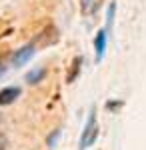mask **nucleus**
<instances>
[{"label":"nucleus","instance_id":"nucleus-12","mask_svg":"<svg viewBox=\"0 0 146 150\" xmlns=\"http://www.w3.org/2000/svg\"><path fill=\"white\" fill-rule=\"evenodd\" d=\"M6 146H8V138L0 132V150H6Z\"/></svg>","mask_w":146,"mask_h":150},{"label":"nucleus","instance_id":"nucleus-8","mask_svg":"<svg viewBox=\"0 0 146 150\" xmlns=\"http://www.w3.org/2000/svg\"><path fill=\"white\" fill-rule=\"evenodd\" d=\"M114 14H116V2H110V6H108V12H106V32H108V28H112Z\"/></svg>","mask_w":146,"mask_h":150},{"label":"nucleus","instance_id":"nucleus-1","mask_svg":"<svg viewBox=\"0 0 146 150\" xmlns=\"http://www.w3.org/2000/svg\"><path fill=\"white\" fill-rule=\"evenodd\" d=\"M96 138H98V122H96V108H92L88 120H86V126L82 130V136H80V148H90L96 142Z\"/></svg>","mask_w":146,"mask_h":150},{"label":"nucleus","instance_id":"nucleus-11","mask_svg":"<svg viewBox=\"0 0 146 150\" xmlns=\"http://www.w3.org/2000/svg\"><path fill=\"white\" fill-rule=\"evenodd\" d=\"M90 4H92V0H80V8H82V12H88Z\"/></svg>","mask_w":146,"mask_h":150},{"label":"nucleus","instance_id":"nucleus-13","mask_svg":"<svg viewBox=\"0 0 146 150\" xmlns=\"http://www.w3.org/2000/svg\"><path fill=\"white\" fill-rule=\"evenodd\" d=\"M0 120H2V114H0Z\"/></svg>","mask_w":146,"mask_h":150},{"label":"nucleus","instance_id":"nucleus-3","mask_svg":"<svg viewBox=\"0 0 146 150\" xmlns=\"http://www.w3.org/2000/svg\"><path fill=\"white\" fill-rule=\"evenodd\" d=\"M58 40V28L56 26H46V30H42L40 34H36L32 42L34 44H40V46H48V44H54Z\"/></svg>","mask_w":146,"mask_h":150},{"label":"nucleus","instance_id":"nucleus-7","mask_svg":"<svg viewBox=\"0 0 146 150\" xmlns=\"http://www.w3.org/2000/svg\"><path fill=\"white\" fill-rule=\"evenodd\" d=\"M46 72H48V70H46L44 66H40V68H36V70H30V72L24 76V80L28 82V84H38V82H42L46 78Z\"/></svg>","mask_w":146,"mask_h":150},{"label":"nucleus","instance_id":"nucleus-2","mask_svg":"<svg viewBox=\"0 0 146 150\" xmlns=\"http://www.w3.org/2000/svg\"><path fill=\"white\" fill-rule=\"evenodd\" d=\"M34 52H36V44H34V42L24 44L22 48H18V50L12 54V66H14V68L24 66L26 62H30V58L34 56Z\"/></svg>","mask_w":146,"mask_h":150},{"label":"nucleus","instance_id":"nucleus-10","mask_svg":"<svg viewBox=\"0 0 146 150\" xmlns=\"http://www.w3.org/2000/svg\"><path fill=\"white\" fill-rule=\"evenodd\" d=\"M58 134H60V130H54V132H52V134L48 136V146H54V142H56Z\"/></svg>","mask_w":146,"mask_h":150},{"label":"nucleus","instance_id":"nucleus-9","mask_svg":"<svg viewBox=\"0 0 146 150\" xmlns=\"http://www.w3.org/2000/svg\"><path fill=\"white\" fill-rule=\"evenodd\" d=\"M122 106V100H114V102H106V108L108 110H118Z\"/></svg>","mask_w":146,"mask_h":150},{"label":"nucleus","instance_id":"nucleus-6","mask_svg":"<svg viewBox=\"0 0 146 150\" xmlns=\"http://www.w3.org/2000/svg\"><path fill=\"white\" fill-rule=\"evenodd\" d=\"M80 70H82V56H74L72 62H70V68H68L66 74V84H72L80 76Z\"/></svg>","mask_w":146,"mask_h":150},{"label":"nucleus","instance_id":"nucleus-4","mask_svg":"<svg viewBox=\"0 0 146 150\" xmlns=\"http://www.w3.org/2000/svg\"><path fill=\"white\" fill-rule=\"evenodd\" d=\"M106 40H108V32H106V28L98 30L96 36H94V50H96V60H98V62L104 58V52H106Z\"/></svg>","mask_w":146,"mask_h":150},{"label":"nucleus","instance_id":"nucleus-5","mask_svg":"<svg viewBox=\"0 0 146 150\" xmlns=\"http://www.w3.org/2000/svg\"><path fill=\"white\" fill-rule=\"evenodd\" d=\"M20 88L18 86H8V88H2L0 90V106H8V104H12L18 96H20Z\"/></svg>","mask_w":146,"mask_h":150}]
</instances>
